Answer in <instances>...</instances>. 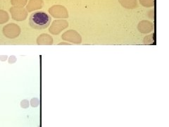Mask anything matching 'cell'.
Wrapping results in <instances>:
<instances>
[{
    "mask_svg": "<svg viewBox=\"0 0 169 127\" xmlns=\"http://www.w3.org/2000/svg\"><path fill=\"white\" fill-rule=\"evenodd\" d=\"M52 18L49 15L44 11H36L33 13L30 16V25L36 30H42L49 26Z\"/></svg>",
    "mask_w": 169,
    "mask_h": 127,
    "instance_id": "obj_1",
    "label": "cell"
},
{
    "mask_svg": "<svg viewBox=\"0 0 169 127\" xmlns=\"http://www.w3.org/2000/svg\"><path fill=\"white\" fill-rule=\"evenodd\" d=\"M40 102L39 100L38 99L36 98H34L31 99L30 102V105L33 107H38L40 105Z\"/></svg>",
    "mask_w": 169,
    "mask_h": 127,
    "instance_id": "obj_2",
    "label": "cell"
},
{
    "mask_svg": "<svg viewBox=\"0 0 169 127\" xmlns=\"http://www.w3.org/2000/svg\"><path fill=\"white\" fill-rule=\"evenodd\" d=\"M29 105H30V102H28V100H23L21 102V107L23 109H27V108L29 107Z\"/></svg>",
    "mask_w": 169,
    "mask_h": 127,
    "instance_id": "obj_3",
    "label": "cell"
},
{
    "mask_svg": "<svg viewBox=\"0 0 169 127\" xmlns=\"http://www.w3.org/2000/svg\"><path fill=\"white\" fill-rule=\"evenodd\" d=\"M8 61H9V64H13L16 63V62L17 61V58L16 56L11 55L8 58Z\"/></svg>",
    "mask_w": 169,
    "mask_h": 127,
    "instance_id": "obj_4",
    "label": "cell"
},
{
    "mask_svg": "<svg viewBox=\"0 0 169 127\" xmlns=\"http://www.w3.org/2000/svg\"><path fill=\"white\" fill-rule=\"evenodd\" d=\"M8 58L9 57H8L7 55H0V61L4 62L6 60H7Z\"/></svg>",
    "mask_w": 169,
    "mask_h": 127,
    "instance_id": "obj_5",
    "label": "cell"
},
{
    "mask_svg": "<svg viewBox=\"0 0 169 127\" xmlns=\"http://www.w3.org/2000/svg\"><path fill=\"white\" fill-rule=\"evenodd\" d=\"M38 127H40V126H38Z\"/></svg>",
    "mask_w": 169,
    "mask_h": 127,
    "instance_id": "obj_6",
    "label": "cell"
}]
</instances>
